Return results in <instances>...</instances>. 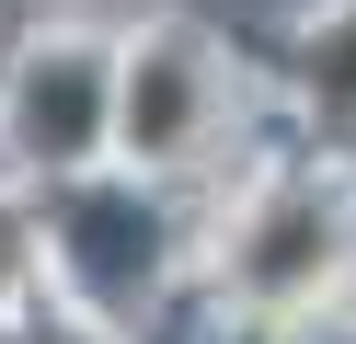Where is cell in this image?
<instances>
[{
    "label": "cell",
    "instance_id": "6da1fadb",
    "mask_svg": "<svg viewBox=\"0 0 356 344\" xmlns=\"http://www.w3.org/2000/svg\"><path fill=\"white\" fill-rule=\"evenodd\" d=\"M310 252H322V218H276V229H264V287H287V275H310Z\"/></svg>",
    "mask_w": 356,
    "mask_h": 344
},
{
    "label": "cell",
    "instance_id": "7a4b0ae2",
    "mask_svg": "<svg viewBox=\"0 0 356 344\" xmlns=\"http://www.w3.org/2000/svg\"><path fill=\"white\" fill-rule=\"evenodd\" d=\"M310 92H322V104H356V35H333L322 58H310Z\"/></svg>",
    "mask_w": 356,
    "mask_h": 344
},
{
    "label": "cell",
    "instance_id": "3957f363",
    "mask_svg": "<svg viewBox=\"0 0 356 344\" xmlns=\"http://www.w3.org/2000/svg\"><path fill=\"white\" fill-rule=\"evenodd\" d=\"M0 241H12V229H0Z\"/></svg>",
    "mask_w": 356,
    "mask_h": 344
}]
</instances>
